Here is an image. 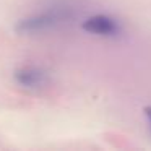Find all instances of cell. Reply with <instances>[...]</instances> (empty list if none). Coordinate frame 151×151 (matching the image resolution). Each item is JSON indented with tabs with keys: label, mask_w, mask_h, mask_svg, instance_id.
Returning a JSON list of instances; mask_svg holds the SVG:
<instances>
[{
	"label": "cell",
	"mask_w": 151,
	"mask_h": 151,
	"mask_svg": "<svg viewBox=\"0 0 151 151\" xmlns=\"http://www.w3.org/2000/svg\"><path fill=\"white\" fill-rule=\"evenodd\" d=\"M83 29L98 36H115L120 28L117 21L107 15H93L83 21Z\"/></svg>",
	"instance_id": "cell-2"
},
{
	"label": "cell",
	"mask_w": 151,
	"mask_h": 151,
	"mask_svg": "<svg viewBox=\"0 0 151 151\" xmlns=\"http://www.w3.org/2000/svg\"><path fill=\"white\" fill-rule=\"evenodd\" d=\"M145 114H146L148 120L151 122V107H145Z\"/></svg>",
	"instance_id": "cell-4"
},
{
	"label": "cell",
	"mask_w": 151,
	"mask_h": 151,
	"mask_svg": "<svg viewBox=\"0 0 151 151\" xmlns=\"http://www.w3.org/2000/svg\"><path fill=\"white\" fill-rule=\"evenodd\" d=\"M15 81L24 88H41L47 83V73L34 65H24L15 72Z\"/></svg>",
	"instance_id": "cell-3"
},
{
	"label": "cell",
	"mask_w": 151,
	"mask_h": 151,
	"mask_svg": "<svg viewBox=\"0 0 151 151\" xmlns=\"http://www.w3.org/2000/svg\"><path fill=\"white\" fill-rule=\"evenodd\" d=\"M65 20V13L63 12H46V13H39L29 17L26 20H21L17 26V31L23 34H33V33H42L50 28L57 26L60 21Z\"/></svg>",
	"instance_id": "cell-1"
}]
</instances>
